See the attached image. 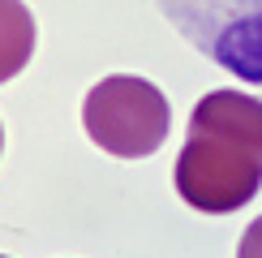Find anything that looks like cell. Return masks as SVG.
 Returning a JSON list of instances; mask_svg holds the SVG:
<instances>
[{
  "label": "cell",
  "mask_w": 262,
  "mask_h": 258,
  "mask_svg": "<svg viewBox=\"0 0 262 258\" xmlns=\"http://www.w3.org/2000/svg\"><path fill=\"white\" fill-rule=\"evenodd\" d=\"M159 9L202 56L262 86V0H159Z\"/></svg>",
  "instance_id": "3957f363"
},
{
  "label": "cell",
  "mask_w": 262,
  "mask_h": 258,
  "mask_svg": "<svg viewBox=\"0 0 262 258\" xmlns=\"http://www.w3.org/2000/svg\"><path fill=\"white\" fill-rule=\"evenodd\" d=\"M35 52V17L21 0H0V82L17 78Z\"/></svg>",
  "instance_id": "277c9868"
},
{
  "label": "cell",
  "mask_w": 262,
  "mask_h": 258,
  "mask_svg": "<svg viewBox=\"0 0 262 258\" xmlns=\"http://www.w3.org/2000/svg\"><path fill=\"white\" fill-rule=\"evenodd\" d=\"M0 258H5V254H0Z\"/></svg>",
  "instance_id": "52a82bcc"
},
{
  "label": "cell",
  "mask_w": 262,
  "mask_h": 258,
  "mask_svg": "<svg viewBox=\"0 0 262 258\" xmlns=\"http://www.w3.org/2000/svg\"><path fill=\"white\" fill-rule=\"evenodd\" d=\"M82 125L91 142L116 159H146L163 146L172 129V107L163 91L146 78L116 73L91 86L82 103Z\"/></svg>",
  "instance_id": "7a4b0ae2"
},
{
  "label": "cell",
  "mask_w": 262,
  "mask_h": 258,
  "mask_svg": "<svg viewBox=\"0 0 262 258\" xmlns=\"http://www.w3.org/2000/svg\"><path fill=\"white\" fill-rule=\"evenodd\" d=\"M172 177L193 211L228 215L249 207L262 189V99L245 91L202 95Z\"/></svg>",
  "instance_id": "6da1fadb"
},
{
  "label": "cell",
  "mask_w": 262,
  "mask_h": 258,
  "mask_svg": "<svg viewBox=\"0 0 262 258\" xmlns=\"http://www.w3.org/2000/svg\"><path fill=\"white\" fill-rule=\"evenodd\" d=\"M236 258H262V215L241 232V245H236Z\"/></svg>",
  "instance_id": "5b68a950"
},
{
  "label": "cell",
  "mask_w": 262,
  "mask_h": 258,
  "mask_svg": "<svg viewBox=\"0 0 262 258\" xmlns=\"http://www.w3.org/2000/svg\"><path fill=\"white\" fill-rule=\"evenodd\" d=\"M0 146H5V129H0Z\"/></svg>",
  "instance_id": "8992f818"
}]
</instances>
